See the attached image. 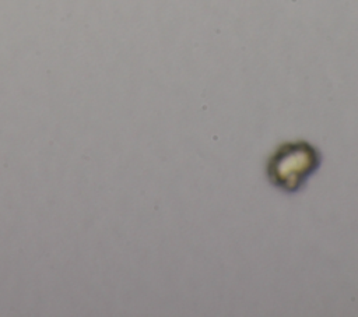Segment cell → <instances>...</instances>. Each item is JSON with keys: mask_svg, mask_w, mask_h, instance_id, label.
<instances>
[{"mask_svg": "<svg viewBox=\"0 0 358 317\" xmlns=\"http://www.w3.org/2000/svg\"><path fill=\"white\" fill-rule=\"evenodd\" d=\"M320 162V151L310 142H284L270 155L266 175L275 189L284 193H296L319 169Z\"/></svg>", "mask_w": 358, "mask_h": 317, "instance_id": "obj_1", "label": "cell"}]
</instances>
